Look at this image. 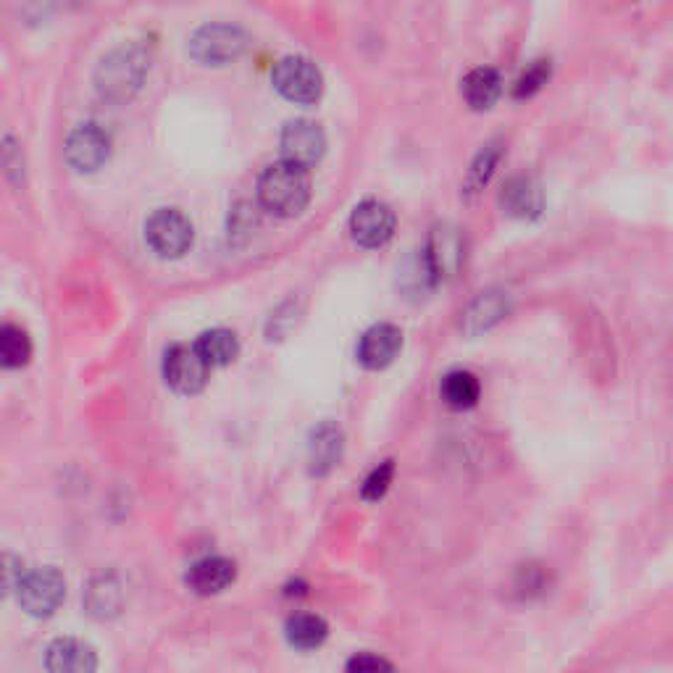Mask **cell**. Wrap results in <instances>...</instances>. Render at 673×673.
<instances>
[{
  "label": "cell",
  "mask_w": 673,
  "mask_h": 673,
  "mask_svg": "<svg viewBox=\"0 0 673 673\" xmlns=\"http://www.w3.org/2000/svg\"><path fill=\"white\" fill-rule=\"evenodd\" d=\"M258 200L277 216H298L311 200V179L295 163H271L258 179Z\"/></svg>",
  "instance_id": "6da1fadb"
},
{
  "label": "cell",
  "mask_w": 673,
  "mask_h": 673,
  "mask_svg": "<svg viewBox=\"0 0 673 673\" xmlns=\"http://www.w3.org/2000/svg\"><path fill=\"white\" fill-rule=\"evenodd\" d=\"M145 74V56L137 48H121L103 58L98 69V87L106 98L124 100L135 93Z\"/></svg>",
  "instance_id": "7a4b0ae2"
},
{
  "label": "cell",
  "mask_w": 673,
  "mask_h": 673,
  "mask_svg": "<svg viewBox=\"0 0 673 673\" xmlns=\"http://www.w3.org/2000/svg\"><path fill=\"white\" fill-rule=\"evenodd\" d=\"M19 603L29 616H53L66 597V579L58 568H37L19 581Z\"/></svg>",
  "instance_id": "3957f363"
},
{
  "label": "cell",
  "mask_w": 673,
  "mask_h": 673,
  "mask_svg": "<svg viewBox=\"0 0 673 673\" xmlns=\"http://www.w3.org/2000/svg\"><path fill=\"white\" fill-rule=\"evenodd\" d=\"M145 237L161 258H179L192 245V224L177 208H158L145 224Z\"/></svg>",
  "instance_id": "277c9868"
},
{
  "label": "cell",
  "mask_w": 673,
  "mask_h": 673,
  "mask_svg": "<svg viewBox=\"0 0 673 673\" xmlns=\"http://www.w3.org/2000/svg\"><path fill=\"white\" fill-rule=\"evenodd\" d=\"M274 85L284 98L295 103H313L324 90V77L311 58L287 56L274 66Z\"/></svg>",
  "instance_id": "5b68a950"
},
{
  "label": "cell",
  "mask_w": 673,
  "mask_h": 673,
  "mask_svg": "<svg viewBox=\"0 0 673 673\" xmlns=\"http://www.w3.org/2000/svg\"><path fill=\"white\" fill-rule=\"evenodd\" d=\"M463 263V237L453 224H437L429 232L424 250V266L426 274L434 282H445L458 274Z\"/></svg>",
  "instance_id": "8992f818"
},
{
  "label": "cell",
  "mask_w": 673,
  "mask_h": 673,
  "mask_svg": "<svg viewBox=\"0 0 673 673\" xmlns=\"http://www.w3.org/2000/svg\"><path fill=\"white\" fill-rule=\"evenodd\" d=\"M208 361L195 345H174L163 358V379L182 395H195L208 382Z\"/></svg>",
  "instance_id": "52a82bcc"
},
{
  "label": "cell",
  "mask_w": 673,
  "mask_h": 673,
  "mask_svg": "<svg viewBox=\"0 0 673 673\" xmlns=\"http://www.w3.org/2000/svg\"><path fill=\"white\" fill-rule=\"evenodd\" d=\"M350 232L363 248H382L395 234V211L382 200H363L350 216Z\"/></svg>",
  "instance_id": "ba28073f"
},
{
  "label": "cell",
  "mask_w": 673,
  "mask_h": 673,
  "mask_svg": "<svg viewBox=\"0 0 673 673\" xmlns=\"http://www.w3.org/2000/svg\"><path fill=\"white\" fill-rule=\"evenodd\" d=\"M190 50L203 64H224L245 50V35L232 24H208L192 35Z\"/></svg>",
  "instance_id": "9c48e42d"
},
{
  "label": "cell",
  "mask_w": 673,
  "mask_h": 673,
  "mask_svg": "<svg viewBox=\"0 0 673 673\" xmlns=\"http://www.w3.org/2000/svg\"><path fill=\"white\" fill-rule=\"evenodd\" d=\"M324 148H326V137L316 121L295 119L284 127V132H282L284 161L295 163V166H300V169H308V166L321 161Z\"/></svg>",
  "instance_id": "30bf717a"
},
{
  "label": "cell",
  "mask_w": 673,
  "mask_h": 673,
  "mask_svg": "<svg viewBox=\"0 0 673 673\" xmlns=\"http://www.w3.org/2000/svg\"><path fill=\"white\" fill-rule=\"evenodd\" d=\"M64 153L71 169L95 171L108 161V153H111V137H108L106 129H100L98 124H82V127H77L69 135Z\"/></svg>",
  "instance_id": "8fae6325"
},
{
  "label": "cell",
  "mask_w": 673,
  "mask_h": 673,
  "mask_svg": "<svg viewBox=\"0 0 673 673\" xmlns=\"http://www.w3.org/2000/svg\"><path fill=\"white\" fill-rule=\"evenodd\" d=\"M403 348V332L392 324H376L358 342V361L366 369H384Z\"/></svg>",
  "instance_id": "7c38bea8"
},
{
  "label": "cell",
  "mask_w": 673,
  "mask_h": 673,
  "mask_svg": "<svg viewBox=\"0 0 673 673\" xmlns=\"http://www.w3.org/2000/svg\"><path fill=\"white\" fill-rule=\"evenodd\" d=\"M45 666L50 673H95L98 655L82 639H56L45 652Z\"/></svg>",
  "instance_id": "4fadbf2b"
},
{
  "label": "cell",
  "mask_w": 673,
  "mask_h": 673,
  "mask_svg": "<svg viewBox=\"0 0 673 673\" xmlns=\"http://www.w3.org/2000/svg\"><path fill=\"white\" fill-rule=\"evenodd\" d=\"M500 206L508 216H516V219H534L545 208V192L539 187V182L534 177H513L508 185H505L503 195H500Z\"/></svg>",
  "instance_id": "5bb4252c"
},
{
  "label": "cell",
  "mask_w": 673,
  "mask_h": 673,
  "mask_svg": "<svg viewBox=\"0 0 673 673\" xmlns=\"http://www.w3.org/2000/svg\"><path fill=\"white\" fill-rule=\"evenodd\" d=\"M234 576H237V571H234L232 560L221 558V555H211V558L198 560L190 568L187 584L198 595H216V592H224L232 584Z\"/></svg>",
  "instance_id": "9a60e30c"
},
{
  "label": "cell",
  "mask_w": 673,
  "mask_h": 673,
  "mask_svg": "<svg viewBox=\"0 0 673 673\" xmlns=\"http://www.w3.org/2000/svg\"><path fill=\"white\" fill-rule=\"evenodd\" d=\"M342 458V432L337 424H321L313 429L311 442H308V463L311 474L326 476Z\"/></svg>",
  "instance_id": "2e32d148"
},
{
  "label": "cell",
  "mask_w": 673,
  "mask_h": 673,
  "mask_svg": "<svg viewBox=\"0 0 673 673\" xmlns=\"http://www.w3.org/2000/svg\"><path fill=\"white\" fill-rule=\"evenodd\" d=\"M508 313V292L489 290L482 292L463 313V329L468 334H482L497 324Z\"/></svg>",
  "instance_id": "e0dca14e"
},
{
  "label": "cell",
  "mask_w": 673,
  "mask_h": 673,
  "mask_svg": "<svg viewBox=\"0 0 673 673\" xmlns=\"http://www.w3.org/2000/svg\"><path fill=\"white\" fill-rule=\"evenodd\" d=\"M121 603H124V592L114 574H100L90 581L85 592V605L90 616L103 618V621L114 618L121 610Z\"/></svg>",
  "instance_id": "ac0fdd59"
},
{
  "label": "cell",
  "mask_w": 673,
  "mask_h": 673,
  "mask_svg": "<svg viewBox=\"0 0 673 673\" xmlns=\"http://www.w3.org/2000/svg\"><path fill=\"white\" fill-rule=\"evenodd\" d=\"M461 90L468 106L476 108V111H487V108L500 98L503 82H500V74H497L495 69L479 66V69L468 71Z\"/></svg>",
  "instance_id": "d6986e66"
},
{
  "label": "cell",
  "mask_w": 673,
  "mask_h": 673,
  "mask_svg": "<svg viewBox=\"0 0 673 673\" xmlns=\"http://www.w3.org/2000/svg\"><path fill=\"white\" fill-rule=\"evenodd\" d=\"M442 400H445L450 408L455 411H466V408H474L479 403V395H482V387H479V379H476L471 371H450V374L442 379Z\"/></svg>",
  "instance_id": "ffe728a7"
},
{
  "label": "cell",
  "mask_w": 673,
  "mask_h": 673,
  "mask_svg": "<svg viewBox=\"0 0 673 673\" xmlns=\"http://www.w3.org/2000/svg\"><path fill=\"white\" fill-rule=\"evenodd\" d=\"M195 348L206 358L208 366H227L240 353V342H237V334L229 332V329H208V332L200 334Z\"/></svg>",
  "instance_id": "44dd1931"
},
{
  "label": "cell",
  "mask_w": 673,
  "mask_h": 673,
  "mask_svg": "<svg viewBox=\"0 0 673 673\" xmlns=\"http://www.w3.org/2000/svg\"><path fill=\"white\" fill-rule=\"evenodd\" d=\"M326 634H329V626H326L324 618L311 616V613H300V616H292L287 621V639L298 650H316V647L324 645Z\"/></svg>",
  "instance_id": "7402d4cb"
},
{
  "label": "cell",
  "mask_w": 673,
  "mask_h": 673,
  "mask_svg": "<svg viewBox=\"0 0 673 673\" xmlns=\"http://www.w3.org/2000/svg\"><path fill=\"white\" fill-rule=\"evenodd\" d=\"M32 355V342H29L27 332L14 324H6L0 329V358L6 369H19L29 361Z\"/></svg>",
  "instance_id": "603a6c76"
},
{
  "label": "cell",
  "mask_w": 673,
  "mask_h": 673,
  "mask_svg": "<svg viewBox=\"0 0 673 673\" xmlns=\"http://www.w3.org/2000/svg\"><path fill=\"white\" fill-rule=\"evenodd\" d=\"M500 145H487V148L476 156L474 166L468 169V179H466V192H479L492 177V171H495L497 161H500Z\"/></svg>",
  "instance_id": "cb8c5ba5"
},
{
  "label": "cell",
  "mask_w": 673,
  "mask_h": 673,
  "mask_svg": "<svg viewBox=\"0 0 673 673\" xmlns=\"http://www.w3.org/2000/svg\"><path fill=\"white\" fill-rule=\"evenodd\" d=\"M547 79H550V61H532V66H526L524 74L518 77L513 95L516 98H532L534 93H539L547 85Z\"/></svg>",
  "instance_id": "d4e9b609"
},
{
  "label": "cell",
  "mask_w": 673,
  "mask_h": 673,
  "mask_svg": "<svg viewBox=\"0 0 673 673\" xmlns=\"http://www.w3.org/2000/svg\"><path fill=\"white\" fill-rule=\"evenodd\" d=\"M392 476H395V463L384 461L382 466H376L369 476H366V482L361 487L363 500H379L384 497V492L390 489Z\"/></svg>",
  "instance_id": "484cf974"
},
{
  "label": "cell",
  "mask_w": 673,
  "mask_h": 673,
  "mask_svg": "<svg viewBox=\"0 0 673 673\" xmlns=\"http://www.w3.org/2000/svg\"><path fill=\"white\" fill-rule=\"evenodd\" d=\"M345 673H395V666L382 655H371V652H361L353 655L345 666Z\"/></svg>",
  "instance_id": "4316f807"
}]
</instances>
